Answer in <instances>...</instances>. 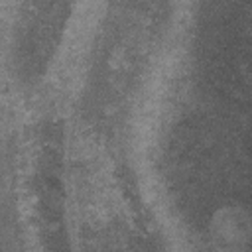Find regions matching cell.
Returning <instances> with one entry per match:
<instances>
[{
	"instance_id": "cell-1",
	"label": "cell",
	"mask_w": 252,
	"mask_h": 252,
	"mask_svg": "<svg viewBox=\"0 0 252 252\" xmlns=\"http://www.w3.org/2000/svg\"><path fill=\"white\" fill-rule=\"evenodd\" d=\"M209 232L217 248L238 250L248 244L250 217L238 205H224L217 209L209 222Z\"/></svg>"
}]
</instances>
